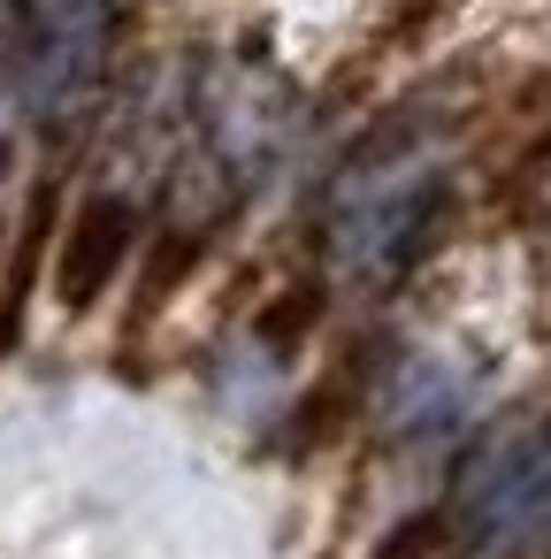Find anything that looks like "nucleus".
<instances>
[{
	"mask_svg": "<svg viewBox=\"0 0 551 559\" xmlns=\"http://www.w3.org/2000/svg\"><path fill=\"white\" fill-rule=\"evenodd\" d=\"M452 513H459L467 551H482V559L551 551V421L490 437V444L459 467Z\"/></svg>",
	"mask_w": 551,
	"mask_h": 559,
	"instance_id": "obj_1",
	"label": "nucleus"
},
{
	"mask_svg": "<svg viewBox=\"0 0 551 559\" xmlns=\"http://www.w3.org/2000/svg\"><path fill=\"white\" fill-rule=\"evenodd\" d=\"M93 70H100V0H55V24H47L39 55H32V100H39V116L62 123V108L85 100Z\"/></svg>",
	"mask_w": 551,
	"mask_h": 559,
	"instance_id": "obj_2",
	"label": "nucleus"
},
{
	"mask_svg": "<svg viewBox=\"0 0 551 559\" xmlns=\"http://www.w3.org/2000/svg\"><path fill=\"white\" fill-rule=\"evenodd\" d=\"M131 230H139V215H131L123 200H93V207H85V223H77V238H70V261H62V307H93V299H100V284H108L116 261L131 253Z\"/></svg>",
	"mask_w": 551,
	"mask_h": 559,
	"instance_id": "obj_3",
	"label": "nucleus"
},
{
	"mask_svg": "<svg viewBox=\"0 0 551 559\" xmlns=\"http://www.w3.org/2000/svg\"><path fill=\"white\" fill-rule=\"evenodd\" d=\"M421 544H429V521H414V528H398V536L383 544V559H414Z\"/></svg>",
	"mask_w": 551,
	"mask_h": 559,
	"instance_id": "obj_4",
	"label": "nucleus"
}]
</instances>
